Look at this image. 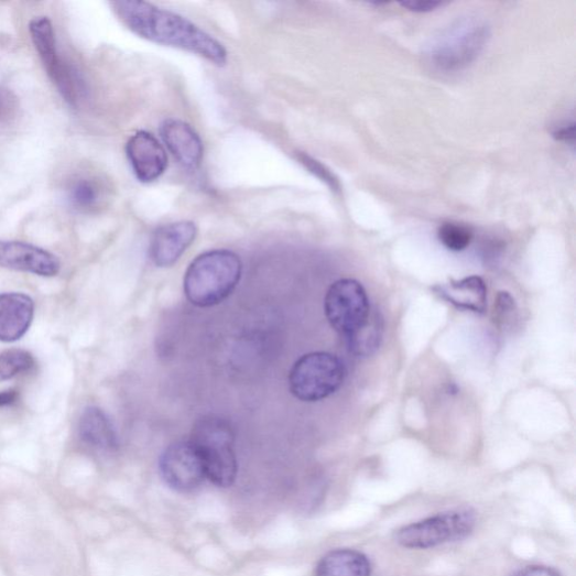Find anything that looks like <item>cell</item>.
Returning <instances> with one entry per match:
<instances>
[{"instance_id":"cell-13","label":"cell","mask_w":576,"mask_h":576,"mask_svg":"<svg viewBox=\"0 0 576 576\" xmlns=\"http://www.w3.org/2000/svg\"><path fill=\"white\" fill-rule=\"evenodd\" d=\"M162 138L174 159L188 171L199 167L204 146L198 133L186 122L165 120L161 127Z\"/></svg>"},{"instance_id":"cell-25","label":"cell","mask_w":576,"mask_h":576,"mask_svg":"<svg viewBox=\"0 0 576 576\" xmlns=\"http://www.w3.org/2000/svg\"><path fill=\"white\" fill-rule=\"evenodd\" d=\"M442 6L443 3L431 2V0H411V2L401 3V7L416 13L432 12Z\"/></svg>"},{"instance_id":"cell-4","label":"cell","mask_w":576,"mask_h":576,"mask_svg":"<svg viewBox=\"0 0 576 576\" xmlns=\"http://www.w3.org/2000/svg\"><path fill=\"white\" fill-rule=\"evenodd\" d=\"M477 512L469 507L448 510L410 523L395 533V542L407 550H430L463 541L474 533Z\"/></svg>"},{"instance_id":"cell-1","label":"cell","mask_w":576,"mask_h":576,"mask_svg":"<svg viewBox=\"0 0 576 576\" xmlns=\"http://www.w3.org/2000/svg\"><path fill=\"white\" fill-rule=\"evenodd\" d=\"M111 7L122 24L142 39L188 51L219 67L228 62L222 43L176 13L133 0L113 2Z\"/></svg>"},{"instance_id":"cell-8","label":"cell","mask_w":576,"mask_h":576,"mask_svg":"<svg viewBox=\"0 0 576 576\" xmlns=\"http://www.w3.org/2000/svg\"><path fill=\"white\" fill-rule=\"evenodd\" d=\"M488 39V29L477 22L458 25L443 35L432 52L434 65L456 70L472 62Z\"/></svg>"},{"instance_id":"cell-21","label":"cell","mask_w":576,"mask_h":576,"mask_svg":"<svg viewBox=\"0 0 576 576\" xmlns=\"http://www.w3.org/2000/svg\"><path fill=\"white\" fill-rule=\"evenodd\" d=\"M438 237L441 242L452 251L465 250L474 235L467 228L454 224H445L439 228Z\"/></svg>"},{"instance_id":"cell-19","label":"cell","mask_w":576,"mask_h":576,"mask_svg":"<svg viewBox=\"0 0 576 576\" xmlns=\"http://www.w3.org/2000/svg\"><path fill=\"white\" fill-rule=\"evenodd\" d=\"M68 199L77 211L93 213L104 199V187L97 178L78 177L68 187Z\"/></svg>"},{"instance_id":"cell-3","label":"cell","mask_w":576,"mask_h":576,"mask_svg":"<svg viewBox=\"0 0 576 576\" xmlns=\"http://www.w3.org/2000/svg\"><path fill=\"white\" fill-rule=\"evenodd\" d=\"M235 431L219 415H204L195 423L189 442L197 450L206 479L220 488L231 487L238 476Z\"/></svg>"},{"instance_id":"cell-16","label":"cell","mask_w":576,"mask_h":576,"mask_svg":"<svg viewBox=\"0 0 576 576\" xmlns=\"http://www.w3.org/2000/svg\"><path fill=\"white\" fill-rule=\"evenodd\" d=\"M372 564L363 553L340 548L326 554L317 565V576H371Z\"/></svg>"},{"instance_id":"cell-9","label":"cell","mask_w":576,"mask_h":576,"mask_svg":"<svg viewBox=\"0 0 576 576\" xmlns=\"http://www.w3.org/2000/svg\"><path fill=\"white\" fill-rule=\"evenodd\" d=\"M160 468L165 483L181 493L195 491L206 479L200 457L189 441L169 446L161 457Z\"/></svg>"},{"instance_id":"cell-12","label":"cell","mask_w":576,"mask_h":576,"mask_svg":"<svg viewBox=\"0 0 576 576\" xmlns=\"http://www.w3.org/2000/svg\"><path fill=\"white\" fill-rule=\"evenodd\" d=\"M197 227L191 221L163 226L154 231L149 246V257L156 268L174 267L197 237Z\"/></svg>"},{"instance_id":"cell-7","label":"cell","mask_w":576,"mask_h":576,"mask_svg":"<svg viewBox=\"0 0 576 576\" xmlns=\"http://www.w3.org/2000/svg\"><path fill=\"white\" fill-rule=\"evenodd\" d=\"M368 293L356 280L344 279L335 282L325 298L328 323L339 335L348 339L371 314Z\"/></svg>"},{"instance_id":"cell-15","label":"cell","mask_w":576,"mask_h":576,"mask_svg":"<svg viewBox=\"0 0 576 576\" xmlns=\"http://www.w3.org/2000/svg\"><path fill=\"white\" fill-rule=\"evenodd\" d=\"M78 434L86 446L98 452L113 453L120 447L119 435L110 416L97 406L84 410L79 419Z\"/></svg>"},{"instance_id":"cell-23","label":"cell","mask_w":576,"mask_h":576,"mask_svg":"<svg viewBox=\"0 0 576 576\" xmlns=\"http://www.w3.org/2000/svg\"><path fill=\"white\" fill-rule=\"evenodd\" d=\"M19 101L9 89L0 87V124L10 122L18 113Z\"/></svg>"},{"instance_id":"cell-5","label":"cell","mask_w":576,"mask_h":576,"mask_svg":"<svg viewBox=\"0 0 576 576\" xmlns=\"http://www.w3.org/2000/svg\"><path fill=\"white\" fill-rule=\"evenodd\" d=\"M345 378V365L339 357L325 351L309 352L293 365L290 390L300 401L318 402L335 394Z\"/></svg>"},{"instance_id":"cell-22","label":"cell","mask_w":576,"mask_h":576,"mask_svg":"<svg viewBox=\"0 0 576 576\" xmlns=\"http://www.w3.org/2000/svg\"><path fill=\"white\" fill-rule=\"evenodd\" d=\"M298 161L309 173L326 183L334 192H340L338 178L320 162L313 160L312 156L304 153L298 154Z\"/></svg>"},{"instance_id":"cell-27","label":"cell","mask_w":576,"mask_h":576,"mask_svg":"<svg viewBox=\"0 0 576 576\" xmlns=\"http://www.w3.org/2000/svg\"><path fill=\"white\" fill-rule=\"evenodd\" d=\"M554 138L559 141H566V142H574L575 139V124L570 123L568 126H565L558 130H556L554 133Z\"/></svg>"},{"instance_id":"cell-10","label":"cell","mask_w":576,"mask_h":576,"mask_svg":"<svg viewBox=\"0 0 576 576\" xmlns=\"http://www.w3.org/2000/svg\"><path fill=\"white\" fill-rule=\"evenodd\" d=\"M0 268L42 278L61 272V260L40 247L21 241H0Z\"/></svg>"},{"instance_id":"cell-2","label":"cell","mask_w":576,"mask_h":576,"mask_svg":"<svg viewBox=\"0 0 576 576\" xmlns=\"http://www.w3.org/2000/svg\"><path fill=\"white\" fill-rule=\"evenodd\" d=\"M242 275L240 257L230 250H211L196 257L186 271L184 292L198 307H211L227 300Z\"/></svg>"},{"instance_id":"cell-6","label":"cell","mask_w":576,"mask_h":576,"mask_svg":"<svg viewBox=\"0 0 576 576\" xmlns=\"http://www.w3.org/2000/svg\"><path fill=\"white\" fill-rule=\"evenodd\" d=\"M29 31L48 78L65 100L72 107H77L85 95L84 81L78 72L61 56L54 25L47 18H37L30 22Z\"/></svg>"},{"instance_id":"cell-14","label":"cell","mask_w":576,"mask_h":576,"mask_svg":"<svg viewBox=\"0 0 576 576\" xmlns=\"http://www.w3.org/2000/svg\"><path fill=\"white\" fill-rule=\"evenodd\" d=\"M34 309V301L26 294H0V341L22 339L33 323Z\"/></svg>"},{"instance_id":"cell-17","label":"cell","mask_w":576,"mask_h":576,"mask_svg":"<svg viewBox=\"0 0 576 576\" xmlns=\"http://www.w3.org/2000/svg\"><path fill=\"white\" fill-rule=\"evenodd\" d=\"M438 289L441 296L457 307L480 313L486 311L487 286L481 278H467Z\"/></svg>"},{"instance_id":"cell-20","label":"cell","mask_w":576,"mask_h":576,"mask_svg":"<svg viewBox=\"0 0 576 576\" xmlns=\"http://www.w3.org/2000/svg\"><path fill=\"white\" fill-rule=\"evenodd\" d=\"M34 366L35 359L26 350L10 349L0 354V383L31 372Z\"/></svg>"},{"instance_id":"cell-26","label":"cell","mask_w":576,"mask_h":576,"mask_svg":"<svg viewBox=\"0 0 576 576\" xmlns=\"http://www.w3.org/2000/svg\"><path fill=\"white\" fill-rule=\"evenodd\" d=\"M19 399L20 393L18 390L11 389L0 392V409L14 405Z\"/></svg>"},{"instance_id":"cell-11","label":"cell","mask_w":576,"mask_h":576,"mask_svg":"<svg viewBox=\"0 0 576 576\" xmlns=\"http://www.w3.org/2000/svg\"><path fill=\"white\" fill-rule=\"evenodd\" d=\"M131 169L139 182L149 184L161 178L169 167L163 144L146 131L133 134L126 146Z\"/></svg>"},{"instance_id":"cell-24","label":"cell","mask_w":576,"mask_h":576,"mask_svg":"<svg viewBox=\"0 0 576 576\" xmlns=\"http://www.w3.org/2000/svg\"><path fill=\"white\" fill-rule=\"evenodd\" d=\"M510 576H562V574L550 566L530 565L517 569Z\"/></svg>"},{"instance_id":"cell-18","label":"cell","mask_w":576,"mask_h":576,"mask_svg":"<svg viewBox=\"0 0 576 576\" xmlns=\"http://www.w3.org/2000/svg\"><path fill=\"white\" fill-rule=\"evenodd\" d=\"M384 320L379 311H371L370 317L347 341L350 350L359 357L377 352L383 340Z\"/></svg>"}]
</instances>
